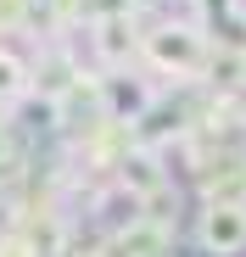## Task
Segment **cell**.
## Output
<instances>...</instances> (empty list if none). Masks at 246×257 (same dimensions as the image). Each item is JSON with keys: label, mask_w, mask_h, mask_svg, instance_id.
I'll list each match as a JSON object with an SVG mask.
<instances>
[{"label": "cell", "mask_w": 246, "mask_h": 257, "mask_svg": "<svg viewBox=\"0 0 246 257\" xmlns=\"http://www.w3.org/2000/svg\"><path fill=\"white\" fill-rule=\"evenodd\" d=\"M28 90V67L12 56V51H0V106H6V101H17Z\"/></svg>", "instance_id": "obj_4"}, {"label": "cell", "mask_w": 246, "mask_h": 257, "mask_svg": "<svg viewBox=\"0 0 246 257\" xmlns=\"http://www.w3.org/2000/svg\"><path fill=\"white\" fill-rule=\"evenodd\" d=\"M0 257H39V251H34L23 235H0Z\"/></svg>", "instance_id": "obj_6"}, {"label": "cell", "mask_w": 246, "mask_h": 257, "mask_svg": "<svg viewBox=\"0 0 246 257\" xmlns=\"http://www.w3.org/2000/svg\"><path fill=\"white\" fill-rule=\"evenodd\" d=\"M23 12H28V0H0V34L17 28V23H23Z\"/></svg>", "instance_id": "obj_5"}, {"label": "cell", "mask_w": 246, "mask_h": 257, "mask_svg": "<svg viewBox=\"0 0 246 257\" xmlns=\"http://www.w3.org/2000/svg\"><path fill=\"white\" fill-rule=\"evenodd\" d=\"M196 240H201V251H207V257H235V251L246 246V207H235V201L207 207V212H201Z\"/></svg>", "instance_id": "obj_1"}, {"label": "cell", "mask_w": 246, "mask_h": 257, "mask_svg": "<svg viewBox=\"0 0 246 257\" xmlns=\"http://www.w3.org/2000/svg\"><path fill=\"white\" fill-rule=\"evenodd\" d=\"M123 34H135V28L123 23V17H106V23H101V56H106L112 67H117L123 56H129V51H135V39H129V45H123Z\"/></svg>", "instance_id": "obj_3"}, {"label": "cell", "mask_w": 246, "mask_h": 257, "mask_svg": "<svg viewBox=\"0 0 246 257\" xmlns=\"http://www.w3.org/2000/svg\"><path fill=\"white\" fill-rule=\"evenodd\" d=\"M151 56L162 67H174V73H190L201 62V39L190 28H162V34H151Z\"/></svg>", "instance_id": "obj_2"}]
</instances>
